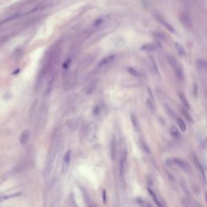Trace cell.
Returning a JSON list of instances; mask_svg holds the SVG:
<instances>
[{
	"label": "cell",
	"instance_id": "obj_25",
	"mask_svg": "<svg viewBox=\"0 0 207 207\" xmlns=\"http://www.w3.org/2000/svg\"><path fill=\"white\" fill-rule=\"evenodd\" d=\"M142 148L145 150L146 152L149 153L150 152L149 146H147V144H146V142H144V141H142Z\"/></svg>",
	"mask_w": 207,
	"mask_h": 207
},
{
	"label": "cell",
	"instance_id": "obj_28",
	"mask_svg": "<svg viewBox=\"0 0 207 207\" xmlns=\"http://www.w3.org/2000/svg\"><path fill=\"white\" fill-rule=\"evenodd\" d=\"M193 95H194V96L197 95V84H194L193 85Z\"/></svg>",
	"mask_w": 207,
	"mask_h": 207
},
{
	"label": "cell",
	"instance_id": "obj_5",
	"mask_svg": "<svg viewBox=\"0 0 207 207\" xmlns=\"http://www.w3.org/2000/svg\"><path fill=\"white\" fill-rule=\"evenodd\" d=\"M70 155H71V151L69 150L66 153L64 160H63V164H62V171H66L67 167L69 166L70 161Z\"/></svg>",
	"mask_w": 207,
	"mask_h": 207
},
{
	"label": "cell",
	"instance_id": "obj_19",
	"mask_svg": "<svg viewBox=\"0 0 207 207\" xmlns=\"http://www.w3.org/2000/svg\"><path fill=\"white\" fill-rule=\"evenodd\" d=\"M181 112L183 116L185 117V119L188 121H189V122H193V118H192L191 115H190L189 112H188V110H186V109H181Z\"/></svg>",
	"mask_w": 207,
	"mask_h": 207
},
{
	"label": "cell",
	"instance_id": "obj_1",
	"mask_svg": "<svg viewBox=\"0 0 207 207\" xmlns=\"http://www.w3.org/2000/svg\"><path fill=\"white\" fill-rule=\"evenodd\" d=\"M58 145L56 144L53 146V148L51 149L50 152L49 154V156H48L47 161H46V164H45V173L46 176L50 173L51 170L53 168V165L54 163V160L56 159L57 156V154L58 151Z\"/></svg>",
	"mask_w": 207,
	"mask_h": 207
},
{
	"label": "cell",
	"instance_id": "obj_7",
	"mask_svg": "<svg viewBox=\"0 0 207 207\" xmlns=\"http://www.w3.org/2000/svg\"><path fill=\"white\" fill-rule=\"evenodd\" d=\"M116 155V138L113 137L111 142V156L113 160H115Z\"/></svg>",
	"mask_w": 207,
	"mask_h": 207
},
{
	"label": "cell",
	"instance_id": "obj_22",
	"mask_svg": "<svg viewBox=\"0 0 207 207\" xmlns=\"http://www.w3.org/2000/svg\"><path fill=\"white\" fill-rule=\"evenodd\" d=\"M95 87H96V85H95V83L91 84V85L88 87V88H87V94L90 95V94H91L92 92H94V91L95 90Z\"/></svg>",
	"mask_w": 207,
	"mask_h": 207
},
{
	"label": "cell",
	"instance_id": "obj_30",
	"mask_svg": "<svg viewBox=\"0 0 207 207\" xmlns=\"http://www.w3.org/2000/svg\"><path fill=\"white\" fill-rule=\"evenodd\" d=\"M171 161H172L171 160H167V163H166V165H167V166H168V167L171 166V165L173 164V162H171Z\"/></svg>",
	"mask_w": 207,
	"mask_h": 207
},
{
	"label": "cell",
	"instance_id": "obj_11",
	"mask_svg": "<svg viewBox=\"0 0 207 207\" xmlns=\"http://www.w3.org/2000/svg\"><path fill=\"white\" fill-rule=\"evenodd\" d=\"M156 45L155 44H152V43H150V44H145V45H143L142 47H141V49L143 51H149V52H151V51H154L156 49Z\"/></svg>",
	"mask_w": 207,
	"mask_h": 207
},
{
	"label": "cell",
	"instance_id": "obj_23",
	"mask_svg": "<svg viewBox=\"0 0 207 207\" xmlns=\"http://www.w3.org/2000/svg\"><path fill=\"white\" fill-rule=\"evenodd\" d=\"M146 105H147V108L149 109V110L151 112V113H154V110H155V107H154V105H153V103L151 102V100H146Z\"/></svg>",
	"mask_w": 207,
	"mask_h": 207
},
{
	"label": "cell",
	"instance_id": "obj_10",
	"mask_svg": "<svg viewBox=\"0 0 207 207\" xmlns=\"http://www.w3.org/2000/svg\"><path fill=\"white\" fill-rule=\"evenodd\" d=\"M197 66L200 71H206V62L203 59H198L196 62Z\"/></svg>",
	"mask_w": 207,
	"mask_h": 207
},
{
	"label": "cell",
	"instance_id": "obj_9",
	"mask_svg": "<svg viewBox=\"0 0 207 207\" xmlns=\"http://www.w3.org/2000/svg\"><path fill=\"white\" fill-rule=\"evenodd\" d=\"M130 120H131V122H132V125H133V127H134V129H135V130L136 131L140 130V125H139V123H138V118L136 117V116H135V114H131Z\"/></svg>",
	"mask_w": 207,
	"mask_h": 207
},
{
	"label": "cell",
	"instance_id": "obj_8",
	"mask_svg": "<svg viewBox=\"0 0 207 207\" xmlns=\"http://www.w3.org/2000/svg\"><path fill=\"white\" fill-rule=\"evenodd\" d=\"M29 131L28 130H24L23 132L21 133V135H20V142L21 143V144H24V143H26V142H28V140H29Z\"/></svg>",
	"mask_w": 207,
	"mask_h": 207
},
{
	"label": "cell",
	"instance_id": "obj_21",
	"mask_svg": "<svg viewBox=\"0 0 207 207\" xmlns=\"http://www.w3.org/2000/svg\"><path fill=\"white\" fill-rule=\"evenodd\" d=\"M127 70H128V72L130 73V74H131L133 76L137 77V78L141 76V74L138 72L137 70H135V68H133V67H128Z\"/></svg>",
	"mask_w": 207,
	"mask_h": 207
},
{
	"label": "cell",
	"instance_id": "obj_14",
	"mask_svg": "<svg viewBox=\"0 0 207 207\" xmlns=\"http://www.w3.org/2000/svg\"><path fill=\"white\" fill-rule=\"evenodd\" d=\"M179 98L181 100V104H183V105L187 109H190V105H189V102L187 100V99L185 96V95L181 93V92H179Z\"/></svg>",
	"mask_w": 207,
	"mask_h": 207
},
{
	"label": "cell",
	"instance_id": "obj_3",
	"mask_svg": "<svg viewBox=\"0 0 207 207\" xmlns=\"http://www.w3.org/2000/svg\"><path fill=\"white\" fill-rule=\"evenodd\" d=\"M192 159H193V162H194V164H195V165H196V167H197V169H198L199 171L201 173V176H202V177H203L204 181H206L205 170H204V168L202 167V166H201V164L200 160H198V158L197 157V155H195V154H193V155H192Z\"/></svg>",
	"mask_w": 207,
	"mask_h": 207
},
{
	"label": "cell",
	"instance_id": "obj_27",
	"mask_svg": "<svg viewBox=\"0 0 207 207\" xmlns=\"http://www.w3.org/2000/svg\"><path fill=\"white\" fill-rule=\"evenodd\" d=\"M70 62H71V60H70V58L69 59H67V60L63 63V68H67L70 66Z\"/></svg>",
	"mask_w": 207,
	"mask_h": 207
},
{
	"label": "cell",
	"instance_id": "obj_18",
	"mask_svg": "<svg viewBox=\"0 0 207 207\" xmlns=\"http://www.w3.org/2000/svg\"><path fill=\"white\" fill-rule=\"evenodd\" d=\"M170 134H171L172 137H174V138H176V139H179V138H181L180 132H179L178 130L175 127V126H171V127L170 128Z\"/></svg>",
	"mask_w": 207,
	"mask_h": 207
},
{
	"label": "cell",
	"instance_id": "obj_15",
	"mask_svg": "<svg viewBox=\"0 0 207 207\" xmlns=\"http://www.w3.org/2000/svg\"><path fill=\"white\" fill-rule=\"evenodd\" d=\"M148 192H149L150 195H151V197H152L153 201H154V202L158 206H163V205H162V203L160 202V201L158 199V197H157V196L155 195V193L153 192L152 190L151 189H148Z\"/></svg>",
	"mask_w": 207,
	"mask_h": 207
},
{
	"label": "cell",
	"instance_id": "obj_12",
	"mask_svg": "<svg viewBox=\"0 0 207 207\" xmlns=\"http://www.w3.org/2000/svg\"><path fill=\"white\" fill-rule=\"evenodd\" d=\"M158 20L160 22V24H163V25H164V27L166 28V29H168L170 32H171V33H176V30H175L174 28H173V27H172V26L170 24H168L167 21H165L164 19L159 17V18H158Z\"/></svg>",
	"mask_w": 207,
	"mask_h": 207
},
{
	"label": "cell",
	"instance_id": "obj_2",
	"mask_svg": "<svg viewBox=\"0 0 207 207\" xmlns=\"http://www.w3.org/2000/svg\"><path fill=\"white\" fill-rule=\"evenodd\" d=\"M167 60H168V62L170 63V65L171 66V67L175 70V73H176V76L178 77L180 79H184V77H185L184 71H183V69H182L181 66L177 62V61L174 58L171 57V56H169L167 58Z\"/></svg>",
	"mask_w": 207,
	"mask_h": 207
},
{
	"label": "cell",
	"instance_id": "obj_6",
	"mask_svg": "<svg viewBox=\"0 0 207 207\" xmlns=\"http://www.w3.org/2000/svg\"><path fill=\"white\" fill-rule=\"evenodd\" d=\"M114 58H115V55H110V56L105 57V58H103L101 61L99 62L98 66L99 67H101V66H104L108 65L110 62H113V60H114Z\"/></svg>",
	"mask_w": 207,
	"mask_h": 207
},
{
	"label": "cell",
	"instance_id": "obj_17",
	"mask_svg": "<svg viewBox=\"0 0 207 207\" xmlns=\"http://www.w3.org/2000/svg\"><path fill=\"white\" fill-rule=\"evenodd\" d=\"M22 195V193H13V194H10V195H5L3 196L2 197H0V201H6L7 199H11V198H14V197H17Z\"/></svg>",
	"mask_w": 207,
	"mask_h": 207
},
{
	"label": "cell",
	"instance_id": "obj_16",
	"mask_svg": "<svg viewBox=\"0 0 207 207\" xmlns=\"http://www.w3.org/2000/svg\"><path fill=\"white\" fill-rule=\"evenodd\" d=\"M126 159V155H125V153L124 155V159L122 158L121 160V164H120V177L121 180L123 181H124V164H125V160Z\"/></svg>",
	"mask_w": 207,
	"mask_h": 207
},
{
	"label": "cell",
	"instance_id": "obj_24",
	"mask_svg": "<svg viewBox=\"0 0 207 207\" xmlns=\"http://www.w3.org/2000/svg\"><path fill=\"white\" fill-rule=\"evenodd\" d=\"M165 107H166V109H167V112L168 113V114L171 115L173 118H176V115H175V113H173V111H172V109H171L169 106L167 105H165Z\"/></svg>",
	"mask_w": 207,
	"mask_h": 207
},
{
	"label": "cell",
	"instance_id": "obj_26",
	"mask_svg": "<svg viewBox=\"0 0 207 207\" xmlns=\"http://www.w3.org/2000/svg\"><path fill=\"white\" fill-rule=\"evenodd\" d=\"M151 62H152V63H153V66H154V69H155V72H156V74L158 75H160L159 69H158V67H157L156 63H155V61L153 60V58H151Z\"/></svg>",
	"mask_w": 207,
	"mask_h": 207
},
{
	"label": "cell",
	"instance_id": "obj_29",
	"mask_svg": "<svg viewBox=\"0 0 207 207\" xmlns=\"http://www.w3.org/2000/svg\"><path fill=\"white\" fill-rule=\"evenodd\" d=\"M103 202L106 203V190L104 189L103 190Z\"/></svg>",
	"mask_w": 207,
	"mask_h": 207
},
{
	"label": "cell",
	"instance_id": "obj_20",
	"mask_svg": "<svg viewBox=\"0 0 207 207\" xmlns=\"http://www.w3.org/2000/svg\"><path fill=\"white\" fill-rule=\"evenodd\" d=\"M176 121H177V124H178L180 129H181L183 132H185L186 125L185 123V121L182 120L181 118H180V117H176Z\"/></svg>",
	"mask_w": 207,
	"mask_h": 207
},
{
	"label": "cell",
	"instance_id": "obj_13",
	"mask_svg": "<svg viewBox=\"0 0 207 207\" xmlns=\"http://www.w3.org/2000/svg\"><path fill=\"white\" fill-rule=\"evenodd\" d=\"M175 47L176 49V50L179 53V54L181 55V57H185L186 56V51L185 49V48L183 47V45H181L178 42H175Z\"/></svg>",
	"mask_w": 207,
	"mask_h": 207
},
{
	"label": "cell",
	"instance_id": "obj_4",
	"mask_svg": "<svg viewBox=\"0 0 207 207\" xmlns=\"http://www.w3.org/2000/svg\"><path fill=\"white\" fill-rule=\"evenodd\" d=\"M172 162H173V164H177L179 167H181L182 169H184V170H185V171H189V170H190L189 165L186 163L185 161H184V160L176 158V159H173V160H172Z\"/></svg>",
	"mask_w": 207,
	"mask_h": 207
}]
</instances>
